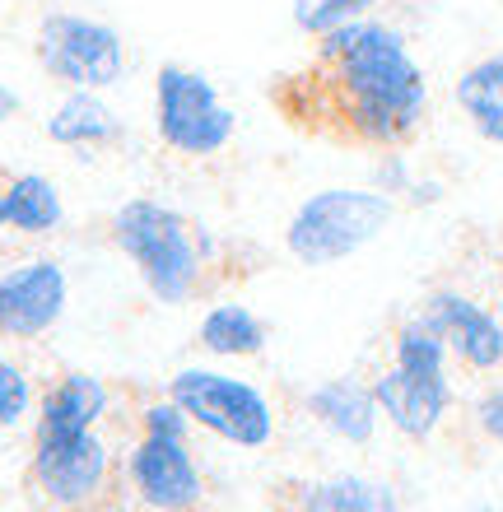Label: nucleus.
I'll return each instance as SVG.
<instances>
[{"mask_svg": "<svg viewBox=\"0 0 503 512\" xmlns=\"http://www.w3.org/2000/svg\"><path fill=\"white\" fill-rule=\"evenodd\" d=\"M271 103L289 126L354 149H401L420 131L429 84L410 42L382 19L322 33L299 70L280 75Z\"/></svg>", "mask_w": 503, "mask_h": 512, "instance_id": "f257e3e1", "label": "nucleus"}, {"mask_svg": "<svg viewBox=\"0 0 503 512\" xmlns=\"http://www.w3.org/2000/svg\"><path fill=\"white\" fill-rule=\"evenodd\" d=\"M112 243L140 270L145 289L168 308L196 294L201 256L210 252V238L196 233L187 215H177L173 205L150 201V196H136L112 215Z\"/></svg>", "mask_w": 503, "mask_h": 512, "instance_id": "f03ea898", "label": "nucleus"}, {"mask_svg": "<svg viewBox=\"0 0 503 512\" xmlns=\"http://www.w3.org/2000/svg\"><path fill=\"white\" fill-rule=\"evenodd\" d=\"M396 205L387 191H359V187H327L289 215L285 247L303 266H336L359 247H368L387 224Z\"/></svg>", "mask_w": 503, "mask_h": 512, "instance_id": "7ed1b4c3", "label": "nucleus"}, {"mask_svg": "<svg viewBox=\"0 0 503 512\" xmlns=\"http://www.w3.org/2000/svg\"><path fill=\"white\" fill-rule=\"evenodd\" d=\"M154 126L173 154L182 159H210L233 140V112L219 98L215 80L201 70L164 61L154 75Z\"/></svg>", "mask_w": 503, "mask_h": 512, "instance_id": "20e7f679", "label": "nucleus"}, {"mask_svg": "<svg viewBox=\"0 0 503 512\" xmlns=\"http://www.w3.org/2000/svg\"><path fill=\"white\" fill-rule=\"evenodd\" d=\"M33 56H38L47 80L66 84V89H89V94L112 89L126 70L122 33L75 10H52L42 19L38 38H33Z\"/></svg>", "mask_w": 503, "mask_h": 512, "instance_id": "39448f33", "label": "nucleus"}, {"mask_svg": "<svg viewBox=\"0 0 503 512\" xmlns=\"http://www.w3.org/2000/svg\"><path fill=\"white\" fill-rule=\"evenodd\" d=\"M168 396L182 405L187 419L205 424L210 433L229 438V443H238V447L271 443V405L247 382L224 378V373H205V368H187V373L173 378Z\"/></svg>", "mask_w": 503, "mask_h": 512, "instance_id": "423d86ee", "label": "nucleus"}, {"mask_svg": "<svg viewBox=\"0 0 503 512\" xmlns=\"http://www.w3.org/2000/svg\"><path fill=\"white\" fill-rule=\"evenodd\" d=\"M108 480V447L94 429L33 443V485L56 508H84Z\"/></svg>", "mask_w": 503, "mask_h": 512, "instance_id": "0eeeda50", "label": "nucleus"}, {"mask_svg": "<svg viewBox=\"0 0 503 512\" xmlns=\"http://www.w3.org/2000/svg\"><path fill=\"white\" fill-rule=\"evenodd\" d=\"M66 270L38 256L0 275V336L5 340H38L52 331L66 312Z\"/></svg>", "mask_w": 503, "mask_h": 512, "instance_id": "6e6552de", "label": "nucleus"}, {"mask_svg": "<svg viewBox=\"0 0 503 512\" xmlns=\"http://www.w3.org/2000/svg\"><path fill=\"white\" fill-rule=\"evenodd\" d=\"M131 480H136L140 499L159 512H191L201 503V475H196V461L182 447V438L145 433L131 452Z\"/></svg>", "mask_w": 503, "mask_h": 512, "instance_id": "1a4fd4ad", "label": "nucleus"}, {"mask_svg": "<svg viewBox=\"0 0 503 512\" xmlns=\"http://www.w3.org/2000/svg\"><path fill=\"white\" fill-rule=\"evenodd\" d=\"M424 322L434 326L438 336L448 340L452 350L462 354L471 368H494L503 364V326L494 322L490 312L471 303L462 294H434L429 298V312H424Z\"/></svg>", "mask_w": 503, "mask_h": 512, "instance_id": "9d476101", "label": "nucleus"}, {"mask_svg": "<svg viewBox=\"0 0 503 512\" xmlns=\"http://www.w3.org/2000/svg\"><path fill=\"white\" fill-rule=\"evenodd\" d=\"M448 396V378H420V373H406V368H392L373 387L378 410L410 438H429L438 429V419L448 410Z\"/></svg>", "mask_w": 503, "mask_h": 512, "instance_id": "9b49d317", "label": "nucleus"}, {"mask_svg": "<svg viewBox=\"0 0 503 512\" xmlns=\"http://www.w3.org/2000/svg\"><path fill=\"white\" fill-rule=\"evenodd\" d=\"M108 410V387L89 373H70L52 387V396L42 401L38 415V438H75L89 433Z\"/></svg>", "mask_w": 503, "mask_h": 512, "instance_id": "f8f14e48", "label": "nucleus"}, {"mask_svg": "<svg viewBox=\"0 0 503 512\" xmlns=\"http://www.w3.org/2000/svg\"><path fill=\"white\" fill-rule=\"evenodd\" d=\"M47 140L70 149H108L122 140V117L89 89H70V98L47 117Z\"/></svg>", "mask_w": 503, "mask_h": 512, "instance_id": "ddd939ff", "label": "nucleus"}, {"mask_svg": "<svg viewBox=\"0 0 503 512\" xmlns=\"http://www.w3.org/2000/svg\"><path fill=\"white\" fill-rule=\"evenodd\" d=\"M452 98L466 112V122L476 126L480 140L503 145V52H490L476 66H466Z\"/></svg>", "mask_w": 503, "mask_h": 512, "instance_id": "4468645a", "label": "nucleus"}, {"mask_svg": "<svg viewBox=\"0 0 503 512\" xmlns=\"http://www.w3.org/2000/svg\"><path fill=\"white\" fill-rule=\"evenodd\" d=\"M308 410H313L331 433L350 438V443H368V438H373L378 401H373V391H364L350 378H336V382H327V387H317L313 396H308Z\"/></svg>", "mask_w": 503, "mask_h": 512, "instance_id": "2eb2a0df", "label": "nucleus"}, {"mask_svg": "<svg viewBox=\"0 0 503 512\" xmlns=\"http://www.w3.org/2000/svg\"><path fill=\"white\" fill-rule=\"evenodd\" d=\"M5 219H10L14 233H28V238L52 233L66 219V205H61V191H56L52 177L42 173L10 177V187H5Z\"/></svg>", "mask_w": 503, "mask_h": 512, "instance_id": "dca6fc26", "label": "nucleus"}, {"mask_svg": "<svg viewBox=\"0 0 503 512\" xmlns=\"http://www.w3.org/2000/svg\"><path fill=\"white\" fill-rule=\"evenodd\" d=\"M299 512H396V494L378 480L340 475V480H322V485L303 489Z\"/></svg>", "mask_w": 503, "mask_h": 512, "instance_id": "f3484780", "label": "nucleus"}, {"mask_svg": "<svg viewBox=\"0 0 503 512\" xmlns=\"http://www.w3.org/2000/svg\"><path fill=\"white\" fill-rule=\"evenodd\" d=\"M201 345L210 354H257L266 345V326L238 303H219V308L205 312Z\"/></svg>", "mask_w": 503, "mask_h": 512, "instance_id": "a211bd4d", "label": "nucleus"}, {"mask_svg": "<svg viewBox=\"0 0 503 512\" xmlns=\"http://www.w3.org/2000/svg\"><path fill=\"white\" fill-rule=\"evenodd\" d=\"M443 354H448V340L438 336L429 322H410L396 336V368H406V373L443 378Z\"/></svg>", "mask_w": 503, "mask_h": 512, "instance_id": "6ab92c4d", "label": "nucleus"}, {"mask_svg": "<svg viewBox=\"0 0 503 512\" xmlns=\"http://www.w3.org/2000/svg\"><path fill=\"white\" fill-rule=\"evenodd\" d=\"M378 0H294V24L308 33V38H322L340 24H354V19H368Z\"/></svg>", "mask_w": 503, "mask_h": 512, "instance_id": "aec40b11", "label": "nucleus"}, {"mask_svg": "<svg viewBox=\"0 0 503 512\" xmlns=\"http://www.w3.org/2000/svg\"><path fill=\"white\" fill-rule=\"evenodd\" d=\"M28 396H33L28 378L0 354V429H14V424L28 415Z\"/></svg>", "mask_w": 503, "mask_h": 512, "instance_id": "412c9836", "label": "nucleus"}, {"mask_svg": "<svg viewBox=\"0 0 503 512\" xmlns=\"http://www.w3.org/2000/svg\"><path fill=\"white\" fill-rule=\"evenodd\" d=\"M145 433H154V438H182V433H187V415H182V405L177 401L150 405V410H145Z\"/></svg>", "mask_w": 503, "mask_h": 512, "instance_id": "4be33fe9", "label": "nucleus"}, {"mask_svg": "<svg viewBox=\"0 0 503 512\" xmlns=\"http://www.w3.org/2000/svg\"><path fill=\"white\" fill-rule=\"evenodd\" d=\"M480 429L490 433L494 443H503V391H494V396L480 401Z\"/></svg>", "mask_w": 503, "mask_h": 512, "instance_id": "5701e85b", "label": "nucleus"}, {"mask_svg": "<svg viewBox=\"0 0 503 512\" xmlns=\"http://www.w3.org/2000/svg\"><path fill=\"white\" fill-rule=\"evenodd\" d=\"M14 112H19V94H14V89H5V84H0V122H10Z\"/></svg>", "mask_w": 503, "mask_h": 512, "instance_id": "b1692460", "label": "nucleus"}, {"mask_svg": "<svg viewBox=\"0 0 503 512\" xmlns=\"http://www.w3.org/2000/svg\"><path fill=\"white\" fill-rule=\"evenodd\" d=\"M0 229H10V219H5V191H0Z\"/></svg>", "mask_w": 503, "mask_h": 512, "instance_id": "393cba45", "label": "nucleus"}]
</instances>
